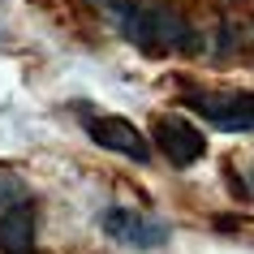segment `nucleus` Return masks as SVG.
I'll return each instance as SVG.
<instances>
[{
    "mask_svg": "<svg viewBox=\"0 0 254 254\" xmlns=\"http://www.w3.org/2000/svg\"><path fill=\"white\" fill-rule=\"evenodd\" d=\"M22 194H26V186H22V177H17L13 168H9V164H0V211H4L9 202H17Z\"/></svg>",
    "mask_w": 254,
    "mask_h": 254,
    "instance_id": "7",
    "label": "nucleus"
},
{
    "mask_svg": "<svg viewBox=\"0 0 254 254\" xmlns=\"http://www.w3.org/2000/svg\"><path fill=\"white\" fill-rule=\"evenodd\" d=\"M82 129H86V138H91L95 147L112 151V155H125V160H134V164L151 160V138L138 129L134 121L117 117V112H95V117L82 121Z\"/></svg>",
    "mask_w": 254,
    "mask_h": 254,
    "instance_id": "3",
    "label": "nucleus"
},
{
    "mask_svg": "<svg viewBox=\"0 0 254 254\" xmlns=\"http://www.w3.org/2000/svg\"><path fill=\"white\" fill-rule=\"evenodd\" d=\"M151 147H160V155H168L177 168H190L194 160H202L207 138L186 117H155V125H151Z\"/></svg>",
    "mask_w": 254,
    "mask_h": 254,
    "instance_id": "5",
    "label": "nucleus"
},
{
    "mask_svg": "<svg viewBox=\"0 0 254 254\" xmlns=\"http://www.w3.org/2000/svg\"><path fill=\"white\" fill-rule=\"evenodd\" d=\"M99 228H104L112 241L129 246V250H160L164 241H168V224L134 211V207H108V211L99 215Z\"/></svg>",
    "mask_w": 254,
    "mask_h": 254,
    "instance_id": "4",
    "label": "nucleus"
},
{
    "mask_svg": "<svg viewBox=\"0 0 254 254\" xmlns=\"http://www.w3.org/2000/svg\"><path fill=\"white\" fill-rule=\"evenodd\" d=\"M190 108L224 134H254V91H190Z\"/></svg>",
    "mask_w": 254,
    "mask_h": 254,
    "instance_id": "2",
    "label": "nucleus"
},
{
    "mask_svg": "<svg viewBox=\"0 0 254 254\" xmlns=\"http://www.w3.org/2000/svg\"><path fill=\"white\" fill-rule=\"evenodd\" d=\"M39 250V202L26 194L0 211V254H35Z\"/></svg>",
    "mask_w": 254,
    "mask_h": 254,
    "instance_id": "6",
    "label": "nucleus"
},
{
    "mask_svg": "<svg viewBox=\"0 0 254 254\" xmlns=\"http://www.w3.org/2000/svg\"><path fill=\"white\" fill-rule=\"evenodd\" d=\"M108 22L121 30V39L134 43L147 56H168V52H186L194 48V30L186 26V17H177L164 4L151 0H99Z\"/></svg>",
    "mask_w": 254,
    "mask_h": 254,
    "instance_id": "1",
    "label": "nucleus"
}]
</instances>
